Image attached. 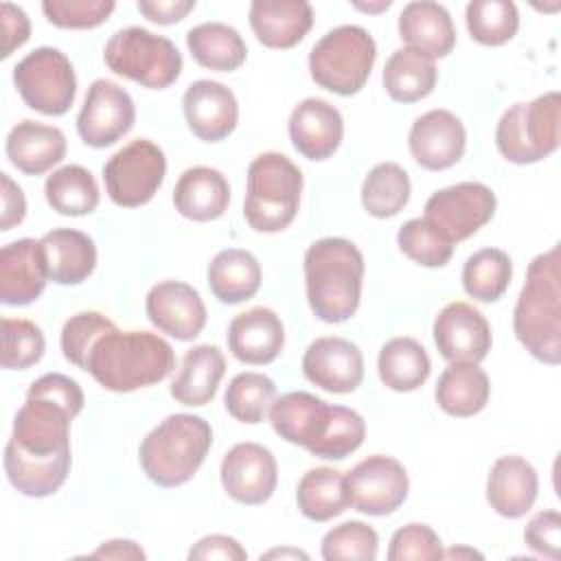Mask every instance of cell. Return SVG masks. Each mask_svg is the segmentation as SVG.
I'll return each mask as SVG.
<instances>
[{
    "label": "cell",
    "mask_w": 561,
    "mask_h": 561,
    "mask_svg": "<svg viewBox=\"0 0 561 561\" xmlns=\"http://www.w3.org/2000/svg\"><path fill=\"white\" fill-rule=\"evenodd\" d=\"M83 410L81 386L48 373L28 386L4 447V471L26 497L53 495L70 471V421Z\"/></svg>",
    "instance_id": "1"
},
{
    "label": "cell",
    "mask_w": 561,
    "mask_h": 561,
    "mask_svg": "<svg viewBox=\"0 0 561 561\" xmlns=\"http://www.w3.org/2000/svg\"><path fill=\"white\" fill-rule=\"evenodd\" d=\"M274 432L311 456L342 460L351 456L366 436L362 414L344 405H329L311 392H287L274 399L270 408Z\"/></svg>",
    "instance_id": "2"
},
{
    "label": "cell",
    "mask_w": 561,
    "mask_h": 561,
    "mask_svg": "<svg viewBox=\"0 0 561 561\" xmlns=\"http://www.w3.org/2000/svg\"><path fill=\"white\" fill-rule=\"evenodd\" d=\"M175 353L167 340L151 331H121L114 327L101 335L85 364V373L112 392H134L171 375Z\"/></svg>",
    "instance_id": "3"
},
{
    "label": "cell",
    "mask_w": 561,
    "mask_h": 561,
    "mask_svg": "<svg viewBox=\"0 0 561 561\" xmlns=\"http://www.w3.org/2000/svg\"><path fill=\"white\" fill-rule=\"evenodd\" d=\"M513 331L519 344L539 362H561V250L552 245L537 254L526 274L513 311Z\"/></svg>",
    "instance_id": "4"
},
{
    "label": "cell",
    "mask_w": 561,
    "mask_h": 561,
    "mask_svg": "<svg viewBox=\"0 0 561 561\" xmlns=\"http://www.w3.org/2000/svg\"><path fill=\"white\" fill-rule=\"evenodd\" d=\"M364 256L344 237H324L305 252V289L316 318L329 324L346 322L362 300Z\"/></svg>",
    "instance_id": "5"
},
{
    "label": "cell",
    "mask_w": 561,
    "mask_h": 561,
    "mask_svg": "<svg viewBox=\"0 0 561 561\" xmlns=\"http://www.w3.org/2000/svg\"><path fill=\"white\" fill-rule=\"evenodd\" d=\"M213 445L210 425L195 414H169L140 443L145 476L164 489L186 484Z\"/></svg>",
    "instance_id": "6"
},
{
    "label": "cell",
    "mask_w": 561,
    "mask_h": 561,
    "mask_svg": "<svg viewBox=\"0 0 561 561\" xmlns=\"http://www.w3.org/2000/svg\"><path fill=\"white\" fill-rule=\"evenodd\" d=\"M302 173L283 153L265 151L248 167L243 217L256 232L285 230L300 206Z\"/></svg>",
    "instance_id": "7"
},
{
    "label": "cell",
    "mask_w": 561,
    "mask_h": 561,
    "mask_svg": "<svg viewBox=\"0 0 561 561\" xmlns=\"http://www.w3.org/2000/svg\"><path fill=\"white\" fill-rule=\"evenodd\" d=\"M377 57L373 35L357 24H342L322 35L309 53L311 79L340 96L357 94Z\"/></svg>",
    "instance_id": "8"
},
{
    "label": "cell",
    "mask_w": 561,
    "mask_h": 561,
    "mask_svg": "<svg viewBox=\"0 0 561 561\" xmlns=\"http://www.w3.org/2000/svg\"><path fill=\"white\" fill-rule=\"evenodd\" d=\"M561 138L559 92H546L530 103L511 105L495 129L500 153L513 164H533L557 151Z\"/></svg>",
    "instance_id": "9"
},
{
    "label": "cell",
    "mask_w": 561,
    "mask_h": 561,
    "mask_svg": "<svg viewBox=\"0 0 561 561\" xmlns=\"http://www.w3.org/2000/svg\"><path fill=\"white\" fill-rule=\"evenodd\" d=\"M103 59L112 72L151 90H164L175 83L184 64L182 53L169 37L142 26L116 31L103 48Z\"/></svg>",
    "instance_id": "10"
},
{
    "label": "cell",
    "mask_w": 561,
    "mask_h": 561,
    "mask_svg": "<svg viewBox=\"0 0 561 561\" xmlns=\"http://www.w3.org/2000/svg\"><path fill=\"white\" fill-rule=\"evenodd\" d=\"M13 83L22 101L46 116H61L77 96V77L70 59L53 46L31 50L13 68Z\"/></svg>",
    "instance_id": "11"
},
{
    "label": "cell",
    "mask_w": 561,
    "mask_h": 561,
    "mask_svg": "<svg viewBox=\"0 0 561 561\" xmlns=\"http://www.w3.org/2000/svg\"><path fill=\"white\" fill-rule=\"evenodd\" d=\"M164 175V151L147 138L127 142L103 167L107 195L116 206L123 208H136L151 202L162 186Z\"/></svg>",
    "instance_id": "12"
},
{
    "label": "cell",
    "mask_w": 561,
    "mask_h": 561,
    "mask_svg": "<svg viewBox=\"0 0 561 561\" xmlns=\"http://www.w3.org/2000/svg\"><path fill=\"white\" fill-rule=\"evenodd\" d=\"M495 193L482 182H458L430 195L423 219L451 245L476 234L495 213Z\"/></svg>",
    "instance_id": "13"
},
{
    "label": "cell",
    "mask_w": 561,
    "mask_h": 561,
    "mask_svg": "<svg viewBox=\"0 0 561 561\" xmlns=\"http://www.w3.org/2000/svg\"><path fill=\"white\" fill-rule=\"evenodd\" d=\"M344 486L351 508L381 517L394 513L405 502L410 480L397 458L375 454L344 473Z\"/></svg>",
    "instance_id": "14"
},
{
    "label": "cell",
    "mask_w": 561,
    "mask_h": 561,
    "mask_svg": "<svg viewBox=\"0 0 561 561\" xmlns=\"http://www.w3.org/2000/svg\"><path fill=\"white\" fill-rule=\"evenodd\" d=\"M136 121L134 99L110 79L90 83L83 107L77 116V131L88 147L103 149L118 142Z\"/></svg>",
    "instance_id": "15"
},
{
    "label": "cell",
    "mask_w": 561,
    "mask_h": 561,
    "mask_svg": "<svg viewBox=\"0 0 561 561\" xmlns=\"http://www.w3.org/2000/svg\"><path fill=\"white\" fill-rule=\"evenodd\" d=\"M224 491L239 504L256 506L267 502L278 482L274 454L259 443H237L219 467Z\"/></svg>",
    "instance_id": "16"
},
{
    "label": "cell",
    "mask_w": 561,
    "mask_h": 561,
    "mask_svg": "<svg viewBox=\"0 0 561 561\" xmlns=\"http://www.w3.org/2000/svg\"><path fill=\"white\" fill-rule=\"evenodd\" d=\"M434 344L447 362H482L493 344L486 318L469 302L445 305L434 320Z\"/></svg>",
    "instance_id": "17"
},
{
    "label": "cell",
    "mask_w": 561,
    "mask_h": 561,
    "mask_svg": "<svg viewBox=\"0 0 561 561\" xmlns=\"http://www.w3.org/2000/svg\"><path fill=\"white\" fill-rule=\"evenodd\" d=\"M149 322L180 340H195L206 327V305L195 287L182 280H162L153 285L145 298Z\"/></svg>",
    "instance_id": "18"
},
{
    "label": "cell",
    "mask_w": 561,
    "mask_h": 561,
    "mask_svg": "<svg viewBox=\"0 0 561 561\" xmlns=\"http://www.w3.org/2000/svg\"><path fill=\"white\" fill-rule=\"evenodd\" d=\"M408 147L419 167L445 171L462 158L467 131L462 121L449 110H430L412 123Z\"/></svg>",
    "instance_id": "19"
},
{
    "label": "cell",
    "mask_w": 561,
    "mask_h": 561,
    "mask_svg": "<svg viewBox=\"0 0 561 561\" xmlns=\"http://www.w3.org/2000/svg\"><path fill=\"white\" fill-rule=\"evenodd\" d=\"M302 373L313 386L333 394H346L364 379V357L351 340L327 335L307 346Z\"/></svg>",
    "instance_id": "20"
},
{
    "label": "cell",
    "mask_w": 561,
    "mask_h": 561,
    "mask_svg": "<svg viewBox=\"0 0 561 561\" xmlns=\"http://www.w3.org/2000/svg\"><path fill=\"white\" fill-rule=\"evenodd\" d=\"M188 129L204 142L228 138L239 121V103L230 88L219 81H193L182 96Z\"/></svg>",
    "instance_id": "21"
},
{
    "label": "cell",
    "mask_w": 561,
    "mask_h": 561,
    "mask_svg": "<svg viewBox=\"0 0 561 561\" xmlns=\"http://www.w3.org/2000/svg\"><path fill=\"white\" fill-rule=\"evenodd\" d=\"M287 129L294 149L307 160L320 162L337 151L344 136V121L329 101L309 96L291 110Z\"/></svg>",
    "instance_id": "22"
},
{
    "label": "cell",
    "mask_w": 561,
    "mask_h": 561,
    "mask_svg": "<svg viewBox=\"0 0 561 561\" xmlns=\"http://www.w3.org/2000/svg\"><path fill=\"white\" fill-rule=\"evenodd\" d=\"M48 280L39 241L24 237L0 250V300L4 305H31L42 296Z\"/></svg>",
    "instance_id": "23"
},
{
    "label": "cell",
    "mask_w": 561,
    "mask_h": 561,
    "mask_svg": "<svg viewBox=\"0 0 561 561\" xmlns=\"http://www.w3.org/2000/svg\"><path fill=\"white\" fill-rule=\"evenodd\" d=\"M285 346V327L270 307H250L228 324L230 353L252 366L274 362Z\"/></svg>",
    "instance_id": "24"
},
{
    "label": "cell",
    "mask_w": 561,
    "mask_h": 561,
    "mask_svg": "<svg viewBox=\"0 0 561 561\" xmlns=\"http://www.w3.org/2000/svg\"><path fill=\"white\" fill-rule=\"evenodd\" d=\"M539 491L535 467L522 456H500L486 478V500L491 508L508 519L524 517Z\"/></svg>",
    "instance_id": "25"
},
{
    "label": "cell",
    "mask_w": 561,
    "mask_h": 561,
    "mask_svg": "<svg viewBox=\"0 0 561 561\" xmlns=\"http://www.w3.org/2000/svg\"><path fill=\"white\" fill-rule=\"evenodd\" d=\"M250 26L263 46L285 50L305 39L313 26V9L305 0H254Z\"/></svg>",
    "instance_id": "26"
},
{
    "label": "cell",
    "mask_w": 561,
    "mask_h": 561,
    "mask_svg": "<svg viewBox=\"0 0 561 561\" xmlns=\"http://www.w3.org/2000/svg\"><path fill=\"white\" fill-rule=\"evenodd\" d=\"M399 37L432 59L447 57L456 46V28L449 11L432 0L408 2L399 13Z\"/></svg>",
    "instance_id": "27"
},
{
    "label": "cell",
    "mask_w": 561,
    "mask_h": 561,
    "mask_svg": "<svg viewBox=\"0 0 561 561\" xmlns=\"http://www.w3.org/2000/svg\"><path fill=\"white\" fill-rule=\"evenodd\" d=\"M66 147V136L59 127L26 118L9 131L4 149L9 162L18 171L42 175L64 160Z\"/></svg>",
    "instance_id": "28"
},
{
    "label": "cell",
    "mask_w": 561,
    "mask_h": 561,
    "mask_svg": "<svg viewBox=\"0 0 561 561\" xmlns=\"http://www.w3.org/2000/svg\"><path fill=\"white\" fill-rule=\"evenodd\" d=\"M230 204V184L226 175L213 167L186 169L173 188L175 210L191 221L219 219Z\"/></svg>",
    "instance_id": "29"
},
{
    "label": "cell",
    "mask_w": 561,
    "mask_h": 561,
    "mask_svg": "<svg viewBox=\"0 0 561 561\" xmlns=\"http://www.w3.org/2000/svg\"><path fill=\"white\" fill-rule=\"evenodd\" d=\"M48 278L57 285H79L96 267V245L92 237L75 228H55L42 239Z\"/></svg>",
    "instance_id": "30"
},
{
    "label": "cell",
    "mask_w": 561,
    "mask_h": 561,
    "mask_svg": "<svg viewBox=\"0 0 561 561\" xmlns=\"http://www.w3.org/2000/svg\"><path fill=\"white\" fill-rule=\"evenodd\" d=\"M226 373V357L215 344H197L182 357V368L171 383V397L186 408H202L217 394Z\"/></svg>",
    "instance_id": "31"
},
{
    "label": "cell",
    "mask_w": 561,
    "mask_h": 561,
    "mask_svg": "<svg viewBox=\"0 0 561 561\" xmlns=\"http://www.w3.org/2000/svg\"><path fill=\"white\" fill-rule=\"evenodd\" d=\"M491 394L486 373L473 362H449L440 373L434 397L438 408L449 416H473L484 410Z\"/></svg>",
    "instance_id": "32"
},
{
    "label": "cell",
    "mask_w": 561,
    "mask_h": 561,
    "mask_svg": "<svg viewBox=\"0 0 561 561\" xmlns=\"http://www.w3.org/2000/svg\"><path fill=\"white\" fill-rule=\"evenodd\" d=\"M208 287L224 305H239L250 300L261 287V265L256 256L241 248H228L208 263Z\"/></svg>",
    "instance_id": "33"
},
{
    "label": "cell",
    "mask_w": 561,
    "mask_h": 561,
    "mask_svg": "<svg viewBox=\"0 0 561 561\" xmlns=\"http://www.w3.org/2000/svg\"><path fill=\"white\" fill-rule=\"evenodd\" d=\"M438 70L432 57L414 48H397L383 66V88L397 103H414L432 94Z\"/></svg>",
    "instance_id": "34"
},
{
    "label": "cell",
    "mask_w": 561,
    "mask_h": 561,
    "mask_svg": "<svg viewBox=\"0 0 561 561\" xmlns=\"http://www.w3.org/2000/svg\"><path fill=\"white\" fill-rule=\"evenodd\" d=\"M430 370V355L414 337L388 340L377 357L379 379L394 392H412L421 388L427 381Z\"/></svg>",
    "instance_id": "35"
},
{
    "label": "cell",
    "mask_w": 561,
    "mask_h": 561,
    "mask_svg": "<svg viewBox=\"0 0 561 561\" xmlns=\"http://www.w3.org/2000/svg\"><path fill=\"white\" fill-rule=\"evenodd\" d=\"M186 46L199 66L217 72H232L248 57L239 31L224 22H202L193 26L186 33Z\"/></svg>",
    "instance_id": "36"
},
{
    "label": "cell",
    "mask_w": 561,
    "mask_h": 561,
    "mask_svg": "<svg viewBox=\"0 0 561 561\" xmlns=\"http://www.w3.org/2000/svg\"><path fill=\"white\" fill-rule=\"evenodd\" d=\"M44 195L48 206L66 217L90 215L99 206V184L81 164H64L46 178Z\"/></svg>",
    "instance_id": "37"
},
{
    "label": "cell",
    "mask_w": 561,
    "mask_h": 561,
    "mask_svg": "<svg viewBox=\"0 0 561 561\" xmlns=\"http://www.w3.org/2000/svg\"><path fill=\"white\" fill-rule=\"evenodd\" d=\"M298 511L311 522H329L348 506L344 473L333 467L309 469L296 486Z\"/></svg>",
    "instance_id": "38"
},
{
    "label": "cell",
    "mask_w": 561,
    "mask_h": 561,
    "mask_svg": "<svg viewBox=\"0 0 561 561\" xmlns=\"http://www.w3.org/2000/svg\"><path fill=\"white\" fill-rule=\"evenodd\" d=\"M410 178L397 162H379L362 184V206L377 219L399 215L410 202Z\"/></svg>",
    "instance_id": "39"
},
{
    "label": "cell",
    "mask_w": 561,
    "mask_h": 561,
    "mask_svg": "<svg viewBox=\"0 0 561 561\" xmlns=\"http://www.w3.org/2000/svg\"><path fill=\"white\" fill-rule=\"evenodd\" d=\"M513 263L500 248H482L473 252L462 267L465 291L480 302H495L511 285Z\"/></svg>",
    "instance_id": "40"
},
{
    "label": "cell",
    "mask_w": 561,
    "mask_h": 561,
    "mask_svg": "<svg viewBox=\"0 0 561 561\" xmlns=\"http://www.w3.org/2000/svg\"><path fill=\"white\" fill-rule=\"evenodd\" d=\"M274 397L276 383L267 375L245 370L230 379L224 394V405L232 419L256 425L267 416Z\"/></svg>",
    "instance_id": "41"
},
{
    "label": "cell",
    "mask_w": 561,
    "mask_h": 561,
    "mask_svg": "<svg viewBox=\"0 0 561 561\" xmlns=\"http://www.w3.org/2000/svg\"><path fill=\"white\" fill-rule=\"evenodd\" d=\"M469 35L482 46H502L519 28V11L511 0H473L465 11Z\"/></svg>",
    "instance_id": "42"
},
{
    "label": "cell",
    "mask_w": 561,
    "mask_h": 561,
    "mask_svg": "<svg viewBox=\"0 0 561 561\" xmlns=\"http://www.w3.org/2000/svg\"><path fill=\"white\" fill-rule=\"evenodd\" d=\"M42 329L26 318H2V368L26 370L44 355Z\"/></svg>",
    "instance_id": "43"
},
{
    "label": "cell",
    "mask_w": 561,
    "mask_h": 561,
    "mask_svg": "<svg viewBox=\"0 0 561 561\" xmlns=\"http://www.w3.org/2000/svg\"><path fill=\"white\" fill-rule=\"evenodd\" d=\"M377 530L357 519L344 522L322 537V559L327 561H373L377 559Z\"/></svg>",
    "instance_id": "44"
},
{
    "label": "cell",
    "mask_w": 561,
    "mask_h": 561,
    "mask_svg": "<svg viewBox=\"0 0 561 561\" xmlns=\"http://www.w3.org/2000/svg\"><path fill=\"white\" fill-rule=\"evenodd\" d=\"M399 250L423 267H443L451 254L454 245L445 241L423 217L408 219L397 232Z\"/></svg>",
    "instance_id": "45"
},
{
    "label": "cell",
    "mask_w": 561,
    "mask_h": 561,
    "mask_svg": "<svg viewBox=\"0 0 561 561\" xmlns=\"http://www.w3.org/2000/svg\"><path fill=\"white\" fill-rule=\"evenodd\" d=\"M116 324L101 311H79L70 316L61 329V353L64 357L75 364L77 368L85 370L88 355L94 346V342L112 331Z\"/></svg>",
    "instance_id": "46"
},
{
    "label": "cell",
    "mask_w": 561,
    "mask_h": 561,
    "mask_svg": "<svg viewBox=\"0 0 561 561\" xmlns=\"http://www.w3.org/2000/svg\"><path fill=\"white\" fill-rule=\"evenodd\" d=\"M116 4L112 0H44L46 20L59 28H94L103 24Z\"/></svg>",
    "instance_id": "47"
},
{
    "label": "cell",
    "mask_w": 561,
    "mask_h": 561,
    "mask_svg": "<svg viewBox=\"0 0 561 561\" xmlns=\"http://www.w3.org/2000/svg\"><path fill=\"white\" fill-rule=\"evenodd\" d=\"M390 561H438L443 559L440 537L427 524L399 528L388 546Z\"/></svg>",
    "instance_id": "48"
},
{
    "label": "cell",
    "mask_w": 561,
    "mask_h": 561,
    "mask_svg": "<svg viewBox=\"0 0 561 561\" xmlns=\"http://www.w3.org/2000/svg\"><path fill=\"white\" fill-rule=\"evenodd\" d=\"M524 541L541 557L557 561L561 557V515L557 511H539L524 528Z\"/></svg>",
    "instance_id": "49"
},
{
    "label": "cell",
    "mask_w": 561,
    "mask_h": 561,
    "mask_svg": "<svg viewBox=\"0 0 561 561\" xmlns=\"http://www.w3.org/2000/svg\"><path fill=\"white\" fill-rule=\"evenodd\" d=\"M0 22H2V53H0V57L7 59V57L13 55L15 48L26 44V39L31 35V22H28L26 13L20 7L11 4V2L0 4Z\"/></svg>",
    "instance_id": "50"
},
{
    "label": "cell",
    "mask_w": 561,
    "mask_h": 561,
    "mask_svg": "<svg viewBox=\"0 0 561 561\" xmlns=\"http://www.w3.org/2000/svg\"><path fill=\"white\" fill-rule=\"evenodd\" d=\"M188 559H199V561H213V559H221V561H245L248 552L243 550V546L228 535H206L202 537L191 550H188Z\"/></svg>",
    "instance_id": "51"
},
{
    "label": "cell",
    "mask_w": 561,
    "mask_h": 561,
    "mask_svg": "<svg viewBox=\"0 0 561 561\" xmlns=\"http://www.w3.org/2000/svg\"><path fill=\"white\" fill-rule=\"evenodd\" d=\"M136 7L156 24H175L195 9V0H138Z\"/></svg>",
    "instance_id": "52"
},
{
    "label": "cell",
    "mask_w": 561,
    "mask_h": 561,
    "mask_svg": "<svg viewBox=\"0 0 561 561\" xmlns=\"http://www.w3.org/2000/svg\"><path fill=\"white\" fill-rule=\"evenodd\" d=\"M2 184V217H0V230H11L13 226L22 224L26 217V199L22 188L9 178V173H0Z\"/></svg>",
    "instance_id": "53"
},
{
    "label": "cell",
    "mask_w": 561,
    "mask_h": 561,
    "mask_svg": "<svg viewBox=\"0 0 561 561\" xmlns=\"http://www.w3.org/2000/svg\"><path fill=\"white\" fill-rule=\"evenodd\" d=\"M90 557L94 559H145L142 548L129 539H110L101 543Z\"/></svg>",
    "instance_id": "54"
},
{
    "label": "cell",
    "mask_w": 561,
    "mask_h": 561,
    "mask_svg": "<svg viewBox=\"0 0 561 561\" xmlns=\"http://www.w3.org/2000/svg\"><path fill=\"white\" fill-rule=\"evenodd\" d=\"M261 559H309V554L302 550H296V548H274V550L261 554Z\"/></svg>",
    "instance_id": "55"
},
{
    "label": "cell",
    "mask_w": 561,
    "mask_h": 561,
    "mask_svg": "<svg viewBox=\"0 0 561 561\" xmlns=\"http://www.w3.org/2000/svg\"><path fill=\"white\" fill-rule=\"evenodd\" d=\"M462 557H467V559H482V554L478 552V550H473V548H451V550H443V559H462Z\"/></svg>",
    "instance_id": "56"
},
{
    "label": "cell",
    "mask_w": 561,
    "mask_h": 561,
    "mask_svg": "<svg viewBox=\"0 0 561 561\" xmlns=\"http://www.w3.org/2000/svg\"><path fill=\"white\" fill-rule=\"evenodd\" d=\"M392 2L390 0H379V2H353L355 9L359 11H366V13H379V11H386Z\"/></svg>",
    "instance_id": "57"
}]
</instances>
